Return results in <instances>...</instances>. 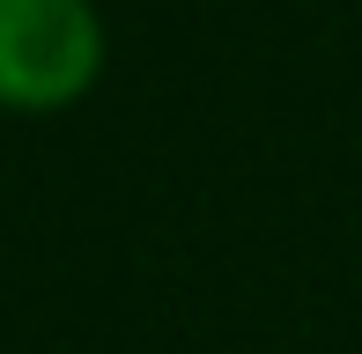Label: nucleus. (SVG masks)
<instances>
[{
    "mask_svg": "<svg viewBox=\"0 0 362 354\" xmlns=\"http://www.w3.org/2000/svg\"><path fill=\"white\" fill-rule=\"evenodd\" d=\"M111 67V23L96 0H0V111L59 118L96 96Z\"/></svg>",
    "mask_w": 362,
    "mask_h": 354,
    "instance_id": "f257e3e1",
    "label": "nucleus"
}]
</instances>
